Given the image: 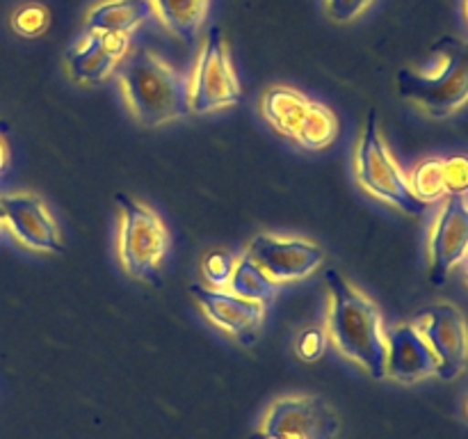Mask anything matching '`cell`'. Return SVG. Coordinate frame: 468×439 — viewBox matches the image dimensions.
<instances>
[{"label": "cell", "instance_id": "cell-1", "mask_svg": "<svg viewBox=\"0 0 468 439\" xmlns=\"http://www.w3.org/2000/svg\"><path fill=\"white\" fill-rule=\"evenodd\" d=\"M324 288L329 297L327 337L341 355L364 366L370 378H387V332L379 306L336 268L324 270Z\"/></svg>", "mask_w": 468, "mask_h": 439}, {"label": "cell", "instance_id": "cell-2", "mask_svg": "<svg viewBox=\"0 0 468 439\" xmlns=\"http://www.w3.org/2000/svg\"><path fill=\"white\" fill-rule=\"evenodd\" d=\"M117 69L123 101L144 128H158L192 112L190 78L151 48L133 50Z\"/></svg>", "mask_w": 468, "mask_h": 439}, {"label": "cell", "instance_id": "cell-3", "mask_svg": "<svg viewBox=\"0 0 468 439\" xmlns=\"http://www.w3.org/2000/svg\"><path fill=\"white\" fill-rule=\"evenodd\" d=\"M432 53L441 58V69L434 76L400 69L396 87L402 99L423 108L430 117L446 119L468 101V41L441 37Z\"/></svg>", "mask_w": 468, "mask_h": 439}, {"label": "cell", "instance_id": "cell-4", "mask_svg": "<svg viewBox=\"0 0 468 439\" xmlns=\"http://www.w3.org/2000/svg\"><path fill=\"white\" fill-rule=\"evenodd\" d=\"M117 204L122 209V227H119V259L123 270L133 279L149 282L151 286L163 288L160 268L169 250V231L160 215L149 206L140 204L131 195L117 192Z\"/></svg>", "mask_w": 468, "mask_h": 439}, {"label": "cell", "instance_id": "cell-5", "mask_svg": "<svg viewBox=\"0 0 468 439\" xmlns=\"http://www.w3.org/2000/svg\"><path fill=\"white\" fill-rule=\"evenodd\" d=\"M261 114L279 133L309 151L324 149L338 135V117L304 91L274 85L261 99Z\"/></svg>", "mask_w": 468, "mask_h": 439}, {"label": "cell", "instance_id": "cell-6", "mask_svg": "<svg viewBox=\"0 0 468 439\" xmlns=\"http://www.w3.org/2000/svg\"><path fill=\"white\" fill-rule=\"evenodd\" d=\"M356 178L366 192L396 206L402 213L419 218L428 209V204H423L411 192L410 178L387 146V140L379 131L378 110H370L368 119H366L364 135H361L359 149H356Z\"/></svg>", "mask_w": 468, "mask_h": 439}, {"label": "cell", "instance_id": "cell-7", "mask_svg": "<svg viewBox=\"0 0 468 439\" xmlns=\"http://www.w3.org/2000/svg\"><path fill=\"white\" fill-rule=\"evenodd\" d=\"M242 101V85L231 62V50L222 27L213 26L201 44L190 76L192 112L208 114L215 110L238 105Z\"/></svg>", "mask_w": 468, "mask_h": 439}, {"label": "cell", "instance_id": "cell-8", "mask_svg": "<svg viewBox=\"0 0 468 439\" xmlns=\"http://www.w3.org/2000/svg\"><path fill=\"white\" fill-rule=\"evenodd\" d=\"M341 421L320 396H283L272 402L251 439H336Z\"/></svg>", "mask_w": 468, "mask_h": 439}, {"label": "cell", "instance_id": "cell-9", "mask_svg": "<svg viewBox=\"0 0 468 439\" xmlns=\"http://www.w3.org/2000/svg\"><path fill=\"white\" fill-rule=\"evenodd\" d=\"M414 325L437 355L439 378L455 380L468 364V327L462 311L451 302H437L425 306Z\"/></svg>", "mask_w": 468, "mask_h": 439}, {"label": "cell", "instance_id": "cell-10", "mask_svg": "<svg viewBox=\"0 0 468 439\" xmlns=\"http://www.w3.org/2000/svg\"><path fill=\"white\" fill-rule=\"evenodd\" d=\"M245 254H250L277 284L309 277L324 261L323 247L315 242L277 233H259L251 238Z\"/></svg>", "mask_w": 468, "mask_h": 439}, {"label": "cell", "instance_id": "cell-11", "mask_svg": "<svg viewBox=\"0 0 468 439\" xmlns=\"http://www.w3.org/2000/svg\"><path fill=\"white\" fill-rule=\"evenodd\" d=\"M190 293L199 302L206 318L236 338L240 346L250 348L259 341L261 327L265 320V305L236 295L229 288H213L204 284H190Z\"/></svg>", "mask_w": 468, "mask_h": 439}, {"label": "cell", "instance_id": "cell-12", "mask_svg": "<svg viewBox=\"0 0 468 439\" xmlns=\"http://www.w3.org/2000/svg\"><path fill=\"white\" fill-rule=\"evenodd\" d=\"M0 209H3L5 224L21 245L35 252H48V254H64L67 252L58 222L46 209L41 197L32 195V192L3 195L0 197Z\"/></svg>", "mask_w": 468, "mask_h": 439}, {"label": "cell", "instance_id": "cell-13", "mask_svg": "<svg viewBox=\"0 0 468 439\" xmlns=\"http://www.w3.org/2000/svg\"><path fill=\"white\" fill-rule=\"evenodd\" d=\"M468 254V201L448 195L430 233V282L443 286L448 274Z\"/></svg>", "mask_w": 468, "mask_h": 439}, {"label": "cell", "instance_id": "cell-14", "mask_svg": "<svg viewBox=\"0 0 468 439\" xmlns=\"http://www.w3.org/2000/svg\"><path fill=\"white\" fill-rule=\"evenodd\" d=\"M128 55V37L114 32H85L67 53L69 73L80 85L108 80Z\"/></svg>", "mask_w": 468, "mask_h": 439}, {"label": "cell", "instance_id": "cell-15", "mask_svg": "<svg viewBox=\"0 0 468 439\" xmlns=\"http://www.w3.org/2000/svg\"><path fill=\"white\" fill-rule=\"evenodd\" d=\"M439 359L414 323L400 325L387 334V378L411 384L437 375Z\"/></svg>", "mask_w": 468, "mask_h": 439}, {"label": "cell", "instance_id": "cell-16", "mask_svg": "<svg viewBox=\"0 0 468 439\" xmlns=\"http://www.w3.org/2000/svg\"><path fill=\"white\" fill-rule=\"evenodd\" d=\"M154 16L149 0H101L87 14V32L131 35Z\"/></svg>", "mask_w": 468, "mask_h": 439}, {"label": "cell", "instance_id": "cell-17", "mask_svg": "<svg viewBox=\"0 0 468 439\" xmlns=\"http://www.w3.org/2000/svg\"><path fill=\"white\" fill-rule=\"evenodd\" d=\"M154 16L186 46H192L199 37L201 26L208 18L210 0H149Z\"/></svg>", "mask_w": 468, "mask_h": 439}, {"label": "cell", "instance_id": "cell-18", "mask_svg": "<svg viewBox=\"0 0 468 439\" xmlns=\"http://www.w3.org/2000/svg\"><path fill=\"white\" fill-rule=\"evenodd\" d=\"M229 291L240 297H247V300L270 305L277 297L279 284L250 254H242L236 259V268H233L231 282H229Z\"/></svg>", "mask_w": 468, "mask_h": 439}, {"label": "cell", "instance_id": "cell-19", "mask_svg": "<svg viewBox=\"0 0 468 439\" xmlns=\"http://www.w3.org/2000/svg\"><path fill=\"white\" fill-rule=\"evenodd\" d=\"M410 187L423 204H432L446 197V181H443V158H425L411 169Z\"/></svg>", "mask_w": 468, "mask_h": 439}, {"label": "cell", "instance_id": "cell-20", "mask_svg": "<svg viewBox=\"0 0 468 439\" xmlns=\"http://www.w3.org/2000/svg\"><path fill=\"white\" fill-rule=\"evenodd\" d=\"M50 26V12L41 3H26L12 14V30L26 39L44 35Z\"/></svg>", "mask_w": 468, "mask_h": 439}, {"label": "cell", "instance_id": "cell-21", "mask_svg": "<svg viewBox=\"0 0 468 439\" xmlns=\"http://www.w3.org/2000/svg\"><path fill=\"white\" fill-rule=\"evenodd\" d=\"M233 268H236V259L222 250L208 252L201 259V274H204L206 282L213 288H229Z\"/></svg>", "mask_w": 468, "mask_h": 439}, {"label": "cell", "instance_id": "cell-22", "mask_svg": "<svg viewBox=\"0 0 468 439\" xmlns=\"http://www.w3.org/2000/svg\"><path fill=\"white\" fill-rule=\"evenodd\" d=\"M446 195H468V155H451L443 160Z\"/></svg>", "mask_w": 468, "mask_h": 439}, {"label": "cell", "instance_id": "cell-23", "mask_svg": "<svg viewBox=\"0 0 468 439\" xmlns=\"http://www.w3.org/2000/svg\"><path fill=\"white\" fill-rule=\"evenodd\" d=\"M295 350L300 355V359L304 361L320 359L324 355V350H327V332H323L318 327L302 329L295 341Z\"/></svg>", "mask_w": 468, "mask_h": 439}, {"label": "cell", "instance_id": "cell-24", "mask_svg": "<svg viewBox=\"0 0 468 439\" xmlns=\"http://www.w3.org/2000/svg\"><path fill=\"white\" fill-rule=\"evenodd\" d=\"M373 0H324L329 18L336 23H350L359 16L361 12L370 7Z\"/></svg>", "mask_w": 468, "mask_h": 439}, {"label": "cell", "instance_id": "cell-25", "mask_svg": "<svg viewBox=\"0 0 468 439\" xmlns=\"http://www.w3.org/2000/svg\"><path fill=\"white\" fill-rule=\"evenodd\" d=\"M9 133V126L5 122H0V135H7Z\"/></svg>", "mask_w": 468, "mask_h": 439}, {"label": "cell", "instance_id": "cell-26", "mask_svg": "<svg viewBox=\"0 0 468 439\" xmlns=\"http://www.w3.org/2000/svg\"><path fill=\"white\" fill-rule=\"evenodd\" d=\"M5 224V215H3V209H0V227Z\"/></svg>", "mask_w": 468, "mask_h": 439}, {"label": "cell", "instance_id": "cell-27", "mask_svg": "<svg viewBox=\"0 0 468 439\" xmlns=\"http://www.w3.org/2000/svg\"><path fill=\"white\" fill-rule=\"evenodd\" d=\"M464 9H466V18H468V0L464 3Z\"/></svg>", "mask_w": 468, "mask_h": 439}, {"label": "cell", "instance_id": "cell-28", "mask_svg": "<svg viewBox=\"0 0 468 439\" xmlns=\"http://www.w3.org/2000/svg\"><path fill=\"white\" fill-rule=\"evenodd\" d=\"M464 279H466V284H468V270H466V277Z\"/></svg>", "mask_w": 468, "mask_h": 439}, {"label": "cell", "instance_id": "cell-29", "mask_svg": "<svg viewBox=\"0 0 468 439\" xmlns=\"http://www.w3.org/2000/svg\"><path fill=\"white\" fill-rule=\"evenodd\" d=\"M466 414H468V401H466Z\"/></svg>", "mask_w": 468, "mask_h": 439}]
</instances>
